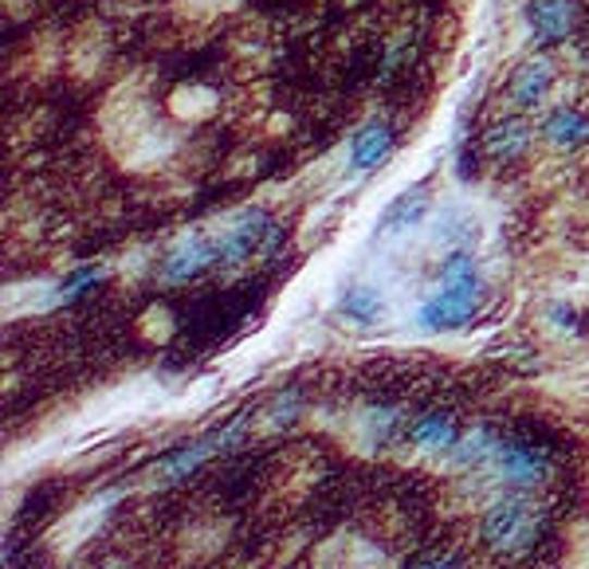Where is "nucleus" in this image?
Instances as JSON below:
<instances>
[{
  "instance_id": "obj_1",
  "label": "nucleus",
  "mask_w": 589,
  "mask_h": 569,
  "mask_svg": "<svg viewBox=\"0 0 589 569\" xmlns=\"http://www.w3.org/2000/svg\"><path fill=\"white\" fill-rule=\"evenodd\" d=\"M444 275H449L444 290H440L437 299L425 302V310H420V322L429 330L464 326V322L476 314V307H480V275L471 271V263L464 260V256H456Z\"/></svg>"
},
{
  "instance_id": "obj_2",
  "label": "nucleus",
  "mask_w": 589,
  "mask_h": 569,
  "mask_svg": "<svg viewBox=\"0 0 589 569\" xmlns=\"http://www.w3.org/2000/svg\"><path fill=\"white\" fill-rule=\"evenodd\" d=\"M480 539L495 554H519L530 539H535V515L523 499H503L500 507L488 510V519L480 522Z\"/></svg>"
},
{
  "instance_id": "obj_3",
  "label": "nucleus",
  "mask_w": 589,
  "mask_h": 569,
  "mask_svg": "<svg viewBox=\"0 0 589 569\" xmlns=\"http://www.w3.org/2000/svg\"><path fill=\"white\" fill-rule=\"evenodd\" d=\"M271 236V220L268 217H244L236 220L224 236H220V263H241L248 256L263 248V240Z\"/></svg>"
},
{
  "instance_id": "obj_4",
  "label": "nucleus",
  "mask_w": 589,
  "mask_h": 569,
  "mask_svg": "<svg viewBox=\"0 0 589 569\" xmlns=\"http://www.w3.org/2000/svg\"><path fill=\"white\" fill-rule=\"evenodd\" d=\"M209 263H220V244L209 240V236H197V240L181 244V248H173V256L165 260V280L170 283H185L193 280L197 271H205Z\"/></svg>"
},
{
  "instance_id": "obj_5",
  "label": "nucleus",
  "mask_w": 589,
  "mask_h": 569,
  "mask_svg": "<svg viewBox=\"0 0 589 569\" xmlns=\"http://www.w3.org/2000/svg\"><path fill=\"white\" fill-rule=\"evenodd\" d=\"M500 471L511 487H535V483L542 480V471H547V460H542V452L530 448V444H507Z\"/></svg>"
},
{
  "instance_id": "obj_6",
  "label": "nucleus",
  "mask_w": 589,
  "mask_h": 569,
  "mask_svg": "<svg viewBox=\"0 0 589 569\" xmlns=\"http://www.w3.org/2000/svg\"><path fill=\"white\" fill-rule=\"evenodd\" d=\"M527 21L530 28L539 32L542 44H554L562 36H569V9L562 0H535L527 9Z\"/></svg>"
},
{
  "instance_id": "obj_7",
  "label": "nucleus",
  "mask_w": 589,
  "mask_h": 569,
  "mask_svg": "<svg viewBox=\"0 0 589 569\" xmlns=\"http://www.w3.org/2000/svg\"><path fill=\"white\" fill-rule=\"evenodd\" d=\"M547 87H550V63L547 60L527 63V67H519V75H515V102H519V107H535V102H542Z\"/></svg>"
},
{
  "instance_id": "obj_8",
  "label": "nucleus",
  "mask_w": 589,
  "mask_h": 569,
  "mask_svg": "<svg viewBox=\"0 0 589 569\" xmlns=\"http://www.w3.org/2000/svg\"><path fill=\"white\" fill-rule=\"evenodd\" d=\"M425 189H409L401 193L397 200H393L390 209H385V220H381V228L385 232H401V228H413L420 220V212H425Z\"/></svg>"
},
{
  "instance_id": "obj_9",
  "label": "nucleus",
  "mask_w": 589,
  "mask_h": 569,
  "mask_svg": "<svg viewBox=\"0 0 589 569\" xmlns=\"http://www.w3.org/2000/svg\"><path fill=\"white\" fill-rule=\"evenodd\" d=\"M542 134H547L554 146H578L581 138L589 134V126L581 122V114H574V110H554L547 122H542Z\"/></svg>"
},
{
  "instance_id": "obj_10",
  "label": "nucleus",
  "mask_w": 589,
  "mask_h": 569,
  "mask_svg": "<svg viewBox=\"0 0 589 569\" xmlns=\"http://www.w3.org/2000/svg\"><path fill=\"white\" fill-rule=\"evenodd\" d=\"M413 444L425 452H444L456 444V424L449 417H429L413 429Z\"/></svg>"
},
{
  "instance_id": "obj_11",
  "label": "nucleus",
  "mask_w": 589,
  "mask_h": 569,
  "mask_svg": "<svg viewBox=\"0 0 589 569\" xmlns=\"http://www.w3.org/2000/svg\"><path fill=\"white\" fill-rule=\"evenodd\" d=\"M385 150H390V134L381 131V126H370V131H361L358 138H354L349 161H354V170H373V165L385 158Z\"/></svg>"
},
{
  "instance_id": "obj_12",
  "label": "nucleus",
  "mask_w": 589,
  "mask_h": 569,
  "mask_svg": "<svg viewBox=\"0 0 589 569\" xmlns=\"http://www.w3.org/2000/svg\"><path fill=\"white\" fill-rule=\"evenodd\" d=\"M342 310H346L349 319H358V322H373L378 319V310H381V295L370 287H354L342 299Z\"/></svg>"
},
{
  "instance_id": "obj_13",
  "label": "nucleus",
  "mask_w": 589,
  "mask_h": 569,
  "mask_svg": "<svg viewBox=\"0 0 589 569\" xmlns=\"http://www.w3.org/2000/svg\"><path fill=\"white\" fill-rule=\"evenodd\" d=\"M527 146V126L523 122H503L500 131L491 134V150L495 153H519Z\"/></svg>"
},
{
  "instance_id": "obj_14",
  "label": "nucleus",
  "mask_w": 589,
  "mask_h": 569,
  "mask_svg": "<svg viewBox=\"0 0 589 569\" xmlns=\"http://www.w3.org/2000/svg\"><path fill=\"white\" fill-rule=\"evenodd\" d=\"M90 275H95V271H79V275H75V280H68V295H79L83 287H90Z\"/></svg>"
}]
</instances>
